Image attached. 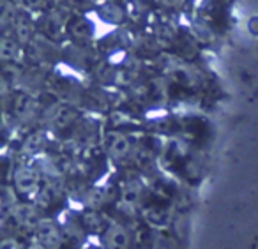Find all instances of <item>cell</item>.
Here are the masks:
<instances>
[{
    "instance_id": "cell-1",
    "label": "cell",
    "mask_w": 258,
    "mask_h": 249,
    "mask_svg": "<svg viewBox=\"0 0 258 249\" xmlns=\"http://www.w3.org/2000/svg\"><path fill=\"white\" fill-rule=\"evenodd\" d=\"M104 15H110L108 16V20H111V22H118V20H122V11L118 9V6H104L103 9Z\"/></svg>"
},
{
    "instance_id": "cell-2",
    "label": "cell",
    "mask_w": 258,
    "mask_h": 249,
    "mask_svg": "<svg viewBox=\"0 0 258 249\" xmlns=\"http://www.w3.org/2000/svg\"><path fill=\"white\" fill-rule=\"evenodd\" d=\"M2 57L4 58H9V57H15V53H16V46L13 43H9V41H4L2 43Z\"/></svg>"
},
{
    "instance_id": "cell-3",
    "label": "cell",
    "mask_w": 258,
    "mask_h": 249,
    "mask_svg": "<svg viewBox=\"0 0 258 249\" xmlns=\"http://www.w3.org/2000/svg\"><path fill=\"white\" fill-rule=\"evenodd\" d=\"M44 2L46 0H20V4L27 9H37V8H43Z\"/></svg>"
},
{
    "instance_id": "cell-4",
    "label": "cell",
    "mask_w": 258,
    "mask_h": 249,
    "mask_svg": "<svg viewBox=\"0 0 258 249\" xmlns=\"http://www.w3.org/2000/svg\"><path fill=\"white\" fill-rule=\"evenodd\" d=\"M73 30H75L76 36H83V34L87 32V25H85V22H78V23H76V25H75V29H73Z\"/></svg>"
}]
</instances>
